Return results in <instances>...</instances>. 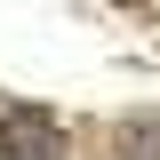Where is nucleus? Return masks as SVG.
<instances>
[{
    "instance_id": "1",
    "label": "nucleus",
    "mask_w": 160,
    "mask_h": 160,
    "mask_svg": "<svg viewBox=\"0 0 160 160\" xmlns=\"http://www.w3.org/2000/svg\"><path fill=\"white\" fill-rule=\"evenodd\" d=\"M0 144H8V160H56L64 128H56L48 112H24V104H8V112H0Z\"/></svg>"
}]
</instances>
